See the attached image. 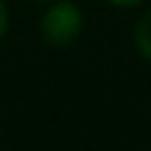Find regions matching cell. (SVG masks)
Returning <instances> with one entry per match:
<instances>
[{
  "label": "cell",
  "instance_id": "cell-4",
  "mask_svg": "<svg viewBox=\"0 0 151 151\" xmlns=\"http://www.w3.org/2000/svg\"><path fill=\"white\" fill-rule=\"evenodd\" d=\"M109 3H114V5H119V8H127V5H135V3H141V0H109Z\"/></svg>",
  "mask_w": 151,
  "mask_h": 151
},
{
  "label": "cell",
  "instance_id": "cell-2",
  "mask_svg": "<svg viewBox=\"0 0 151 151\" xmlns=\"http://www.w3.org/2000/svg\"><path fill=\"white\" fill-rule=\"evenodd\" d=\"M135 45L146 58H151V11L143 13V19L135 27Z\"/></svg>",
  "mask_w": 151,
  "mask_h": 151
},
{
  "label": "cell",
  "instance_id": "cell-3",
  "mask_svg": "<svg viewBox=\"0 0 151 151\" xmlns=\"http://www.w3.org/2000/svg\"><path fill=\"white\" fill-rule=\"evenodd\" d=\"M5 29H8V8H5V3L0 0V37L5 35Z\"/></svg>",
  "mask_w": 151,
  "mask_h": 151
},
{
  "label": "cell",
  "instance_id": "cell-1",
  "mask_svg": "<svg viewBox=\"0 0 151 151\" xmlns=\"http://www.w3.org/2000/svg\"><path fill=\"white\" fill-rule=\"evenodd\" d=\"M82 27V13L72 3H56L42 16V37L50 45H69Z\"/></svg>",
  "mask_w": 151,
  "mask_h": 151
}]
</instances>
